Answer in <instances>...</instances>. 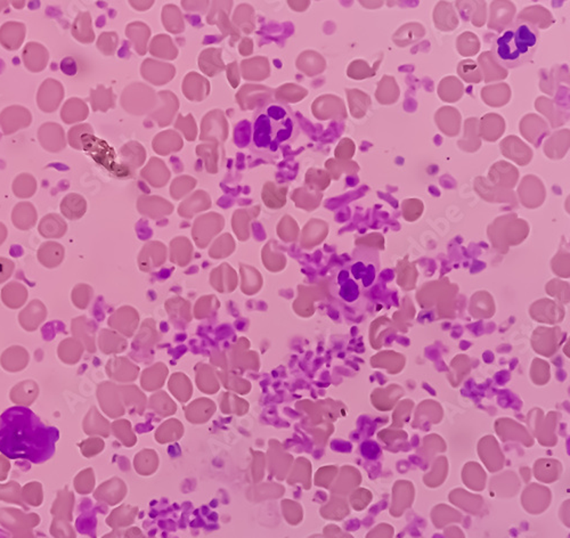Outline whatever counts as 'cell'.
Here are the masks:
<instances>
[{"mask_svg":"<svg viewBox=\"0 0 570 538\" xmlns=\"http://www.w3.org/2000/svg\"><path fill=\"white\" fill-rule=\"evenodd\" d=\"M59 438V430L28 407L13 406L0 414V453L10 460L34 464L48 461Z\"/></svg>","mask_w":570,"mask_h":538,"instance_id":"6da1fadb","label":"cell"},{"mask_svg":"<svg viewBox=\"0 0 570 538\" xmlns=\"http://www.w3.org/2000/svg\"><path fill=\"white\" fill-rule=\"evenodd\" d=\"M298 135V124L290 108L269 102L256 112L253 119L252 146L264 155L276 157Z\"/></svg>","mask_w":570,"mask_h":538,"instance_id":"7a4b0ae2","label":"cell"},{"mask_svg":"<svg viewBox=\"0 0 570 538\" xmlns=\"http://www.w3.org/2000/svg\"><path fill=\"white\" fill-rule=\"evenodd\" d=\"M539 43L537 29L529 22L517 21L494 43L493 53L499 64L515 68L529 62Z\"/></svg>","mask_w":570,"mask_h":538,"instance_id":"3957f363","label":"cell"},{"mask_svg":"<svg viewBox=\"0 0 570 538\" xmlns=\"http://www.w3.org/2000/svg\"><path fill=\"white\" fill-rule=\"evenodd\" d=\"M81 144L83 150H85L97 163L102 164L108 170L115 173L114 169L117 168V164L114 162L115 153L104 140H99L93 133H83Z\"/></svg>","mask_w":570,"mask_h":538,"instance_id":"277c9868","label":"cell"},{"mask_svg":"<svg viewBox=\"0 0 570 538\" xmlns=\"http://www.w3.org/2000/svg\"><path fill=\"white\" fill-rule=\"evenodd\" d=\"M64 87L59 80L48 78L39 87L37 93L38 108L45 113H52L64 99Z\"/></svg>","mask_w":570,"mask_h":538,"instance_id":"5b68a950","label":"cell"},{"mask_svg":"<svg viewBox=\"0 0 570 538\" xmlns=\"http://www.w3.org/2000/svg\"><path fill=\"white\" fill-rule=\"evenodd\" d=\"M32 122L31 112L21 106H10L0 113V128L5 136L28 128Z\"/></svg>","mask_w":570,"mask_h":538,"instance_id":"8992f818","label":"cell"},{"mask_svg":"<svg viewBox=\"0 0 570 538\" xmlns=\"http://www.w3.org/2000/svg\"><path fill=\"white\" fill-rule=\"evenodd\" d=\"M38 140L43 150L50 153H57L66 147V137L62 126L55 122L41 124L38 130Z\"/></svg>","mask_w":570,"mask_h":538,"instance_id":"52a82bcc","label":"cell"},{"mask_svg":"<svg viewBox=\"0 0 570 538\" xmlns=\"http://www.w3.org/2000/svg\"><path fill=\"white\" fill-rule=\"evenodd\" d=\"M22 59L29 71L39 73L47 68L50 61V53L46 47L43 46L41 43L30 41L23 48Z\"/></svg>","mask_w":570,"mask_h":538,"instance_id":"ba28073f","label":"cell"},{"mask_svg":"<svg viewBox=\"0 0 570 538\" xmlns=\"http://www.w3.org/2000/svg\"><path fill=\"white\" fill-rule=\"evenodd\" d=\"M27 27L22 22H6L0 28V45L7 50H19L23 45Z\"/></svg>","mask_w":570,"mask_h":538,"instance_id":"9c48e42d","label":"cell"},{"mask_svg":"<svg viewBox=\"0 0 570 538\" xmlns=\"http://www.w3.org/2000/svg\"><path fill=\"white\" fill-rule=\"evenodd\" d=\"M88 106L86 103L77 97L69 99L64 103L62 110H61V119L66 124H77L85 120L88 117Z\"/></svg>","mask_w":570,"mask_h":538,"instance_id":"30bf717a","label":"cell"},{"mask_svg":"<svg viewBox=\"0 0 570 538\" xmlns=\"http://www.w3.org/2000/svg\"><path fill=\"white\" fill-rule=\"evenodd\" d=\"M72 36L79 43H90L94 41L93 25L92 17L88 12L79 13L74 20L71 28Z\"/></svg>","mask_w":570,"mask_h":538,"instance_id":"8fae6325","label":"cell"},{"mask_svg":"<svg viewBox=\"0 0 570 538\" xmlns=\"http://www.w3.org/2000/svg\"><path fill=\"white\" fill-rule=\"evenodd\" d=\"M86 200L81 195L70 193L61 202V211L68 219L77 220L85 215Z\"/></svg>","mask_w":570,"mask_h":538,"instance_id":"7c38bea8","label":"cell"},{"mask_svg":"<svg viewBox=\"0 0 570 538\" xmlns=\"http://www.w3.org/2000/svg\"><path fill=\"white\" fill-rule=\"evenodd\" d=\"M37 219V211L29 202H21L13 210V223L20 229H30Z\"/></svg>","mask_w":570,"mask_h":538,"instance_id":"4fadbf2b","label":"cell"},{"mask_svg":"<svg viewBox=\"0 0 570 538\" xmlns=\"http://www.w3.org/2000/svg\"><path fill=\"white\" fill-rule=\"evenodd\" d=\"M39 232L45 238H61L66 232V224L59 215H47L41 219Z\"/></svg>","mask_w":570,"mask_h":538,"instance_id":"5bb4252c","label":"cell"},{"mask_svg":"<svg viewBox=\"0 0 570 538\" xmlns=\"http://www.w3.org/2000/svg\"><path fill=\"white\" fill-rule=\"evenodd\" d=\"M13 193L16 198H29L37 192V180L31 173H21L13 182Z\"/></svg>","mask_w":570,"mask_h":538,"instance_id":"9a60e30c","label":"cell"},{"mask_svg":"<svg viewBox=\"0 0 570 538\" xmlns=\"http://www.w3.org/2000/svg\"><path fill=\"white\" fill-rule=\"evenodd\" d=\"M62 247L57 245V243H46L43 245L41 250H39V259L41 263H45V266H54L52 263H59L63 258Z\"/></svg>","mask_w":570,"mask_h":538,"instance_id":"2e32d148","label":"cell"},{"mask_svg":"<svg viewBox=\"0 0 570 538\" xmlns=\"http://www.w3.org/2000/svg\"><path fill=\"white\" fill-rule=\"evenodd\" d=\"M90 96L93 111H106L108 108L113 106L111 89L106 90L103 86H99L96 90H92Z\"/></svg>","mask_w":570,"mask_h":538,"instance_id":"e0dca14e","label":"cell"},{"mask_svg":"<svg viewBox=\"0 0 570 538\" xmlns=\"http://www.w3.org/2000/svg\"><path fill=\"white\" fill-rule=\"evenodd\" d=\"M83 133H93V128L90 124H78L69 130L68 143L72 149L83 150L81 138H83Z\"/></svg>","mask_w":570,"mask_h":538,"instance_id":"ac0fdd59","label":"cell"},{"mask_svg":"<svg viewBox=\"0 0 570 538\" xmlns=\"http://www.w3.org/2000/svg\"><path fill=\"white\" fill-rule=\"evenodd\" d=\"M113 34H103L99 39L97 46L99 50H102L103 53L112 54L114 50V45L112 43L111 37Z\"/></svg>","mask_w":570,"mask_h":538,"instance_id":"d6986e66","label":"cell"},{"mask_svg":"<svg viewBox=\"0 0 570 538\" xmlns=\"http://www.w3.org/2000/svg\"><path fill=\"white\" fill-rule=\"evenodd\" d=\"M14 263L5 258H0V281L6 279L8 276L12 275Z\"/></svg>","mask_w":570,"mask_h":538,"instance_id":"ffe728a7","label":"cell"},{"mask_svg":"<svg viewBox=\"0 0 570 538\" xmlns=\"http://www.w3.org/2000/svg\"><path fill=\"white\" fill-rule=\"evenodd\" d=\"M61 68H62V71L64 72L65 75H74L77 73V64L71 57L63 59Z\"/></svg>","mask_w":570,"mask_h":538,"instance_id":"44dd1931","label":"cell"},{"mask_svg":"<svg viewBox=\"0 0 570 538\" xmlns=\"http://www.w3.org/2000/svg\"><path fill=\"white\" fill-rule=\"evenodd\" d=\"M5 236H6V229L3 224H0V243L5 240Z\"/></svg>","mask_w":570,"mask_h":538,"instance_id":"7402d4cb","label":"cell"},{"mask_svg":"<svg viewBox=\"0 0 570 538\" xmlns=\"http://www.w3.org/2000/svg\"><path fill=\"white\" fill-rule=\"evenodd\" d=\"M13 6L15 7L16 10H22L25 6V1H12Z\"/></svg>","mask_w":570,"mask_h":538,"instance_id":"603a6c76","label":"cell"},{"mask_svg":"<svg viewBox=\"0 0 570 538\" xmlns=\"http://www.w3.org/2000/svg\"><path fill=\"white\" fill-rule=\"evenodd\" d=\"M8 5H10V1H0V10H3Z\"/></svg>","mask_w":570,"mask_h":538,"instance_id":"cb8c5ba5","label":"cell"}]
</instances>
